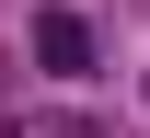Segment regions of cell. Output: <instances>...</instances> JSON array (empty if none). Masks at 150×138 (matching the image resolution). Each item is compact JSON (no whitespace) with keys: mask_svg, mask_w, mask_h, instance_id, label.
<instances>
[{"mask_svg":"<svg viewBox=\"0 0 150 138\" xmlns=\"http://www.w3.org/2000/svg\"><path fill=\"white\" fill-rule=\"evenodd\" d=\"M35 58L58 81H81V69H93V23H81V12H35Z\"/></svg>","mask_w":150,"mask_h":138,"instance_id":"cell-1","label":"cell"}]
</instances>
